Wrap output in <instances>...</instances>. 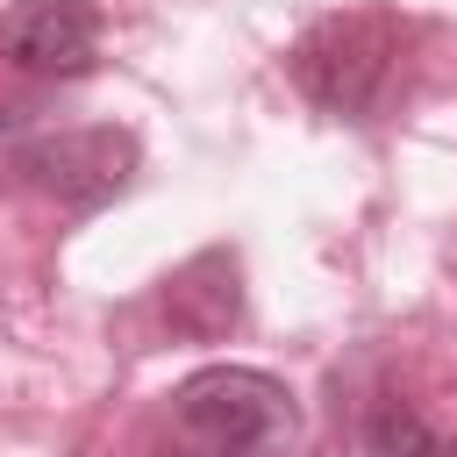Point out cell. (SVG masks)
<instances>
[{
  "instance_id": "3957f363",
  "label": "cell",
  "mask_w": 457,
  "mask_h": 457,
  "mask_svg": "<svg viewBox=\"0 0 457 457\" xmlns=\"http://www.w3.org/2000/svg\"><path fill=\"white\" fill-rule=\"evenodd\" d=\"M7 171H21L36 193H50V200L71 207V214H93V207H107V200H121V193L136 186V171H143V143H136L129 129H114V121H86V129H29Z\"/></svg>"
},
{
  "instance_id": "52a82bcc",
  "label": "cell",
  "mask_w": 457,
  "mask_h": 457,
  "mask_svg": "<svg viewBox=\"0 0 457 457\" xmlns=\"http://www.w3.org/2000/svg\"><path fill=\"white\" fill-rule=\"evenodd\" d=\"M21 136H29V107H0V171L14 164V150H21Z\"/></svg>"
},
{
  "instance_id": "277c9868",
  "label": "cell",
  "mask_w": 457,
  "mask_h": 457,
  "mask_svg": "<svg viewBox=\"0 0 457 457\" xmlns=\"http://www.w3.org/2000/svg\"><path fill=\"white\" fill-rule=\"evenodd\" d=\"M0 64L21 79H86L100 64L93 0H14L0 14Z\"/></svg>"
},
{
  "instance_id": "5b68a950",
  "label": "cell",
  "mask_w": 457,
  "mask_h": 457,
  "mask_svg": "<svg viewBox=\"0 0 457 457\" xmlns=\"http://www.w3.org/2000/svg\"><path fill=\"white\" fill-rule=\"evenodd\" d=\"M150 314H157V328L179 336V343H221V336L243 321V264H236V250H228V243L193 250L179 271L157 278Z\"/></svg>"
},
{
  "instance_id": "8992f818",
  "label": "cell",
  "mask_w": 457,
  "mask_h": 457,
  "mask_svg": "<svg viewBox=\"0 0 457 457\" xmlns=\"http://www.w3.org/2000/svg\"><path fill=\"white\" fill-rule=\"evenodd\" d=\"M364 457H457V436L436 428L421 407L386 400V407L364 414Z\"/></svg>"
},
{
  "instance_id": "6da1fadb",
  "label": "cell",
  "mask_w": 457,
  "mask_h": 457,
  "mask_svg": "<svg viewBox=\"0 0 457 457\" xmlns=\"http://www.w3.org/2000/svg\"><path fill=\"white\" fill-rule=\"evenodd\" d=\"M300 443V400L257 364H200L164 400V450L150 457H286Z\"/></svg>"
},
{
  "instance_id": "7a4b0ae2",
  "label": "cell",
  "mask_w": 457,
  "mask_h": 457,
  "mask_svg": "<svg viewBox=\"0 0 457 457\" xmlns=\"http://www.w3.org/2000/svg\"><path fill=\"white\" fill-rule=\"evenodd\" d=\"M400 64H407V21L386 14V7H343V14H321L314 29L293 36L286 50V79L336 121H371L393 86H400Z\"/></svg>"
}]
</instances>
